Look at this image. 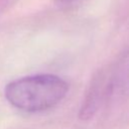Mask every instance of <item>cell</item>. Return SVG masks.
Returning a JSON list of instances; mask_svg holds the SVG:
<instances>
[{
	"instance_id": "6da1fadb",
	"label": "cell",
	"mask_w": 129,
	"mask_h": 129,
	"mask_svg": "<svg viewBox=\"0 0 129 129\" xmlns=\"http://www.w3.org/2000/svg\"><path fill=\"white\" fill-rule=\"evenodd\" d=\"M69 84L58 76L39 74L8 83L4 89L6 100L15 108L30 113L55 107L67 96Z\"/></svg>"
},
{
	"instance_id": "7a4b0ae2",
	"label": "cell",
	"mask_w": 129,
	"mask_h": 129,
	"mask_svg": "<svg viewBox=\"0 0 129 129\" xmlns=\"http://www.w3.org/2000/svg\"><path fill=\"white\" fill-rule=\"evenodd\" d=\"M60 1H70V0H60Z\"/></svg>"
}]
</instances>
